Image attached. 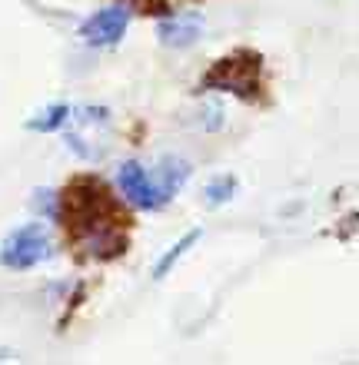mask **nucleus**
Returning <instances> with one entry per match:
<instances>
[{
    "mask_svg": "<svg viewBox=\"0 0 359 365\" xmlns=\"http://www.w3.org/2000/svg\"><path fill=\"white\" fill-rule=\"evenodd\" d=\"M117 182H120V192H123V200L133 202L136 210H160V206L166 202V196L160 192L156 180L146 173V170L136 163V160H130V163L120 166Z\"/></svg>",
    "mask_w": 359,
    "mask_h": 365,
    "instance_id": "5",
    "label": "nucleus"
},
{
    "mask_svg": "<svg viewBox=\"0 0 359 365\" xmlns=\"http://www.w3.org/2000/svg\"><path fill=\"white\" fill-rule=\"evenodd\" d=\"M67 113H70L67 103H54V106H47V110H40V113L34 116L27 126H30V130H37V133H50V130H60V126H64Z\"/></svg>",
    "mask_w": 359,
    "mask_h": 365,
    "instance_id": "10",
    "label": "nucleus"
},
{
    "mask_svg": "<svg viewBox=\"0 0 359 365\" xmlns=\"http://www.w3.org/2000/svg\"><path fill=\"white\" fill-rule=\"evenodd\" d=\"M233 192H236V180L233 176H216L210 186H206V192H203V200H206V206H223V202H230L233 200Z\"/></svg>",
    "mask_w": 359,
    "mask_h": 365,
    "instance_id": "11",
    "label": "nucleus"
},
{
    "mask_svg": "<svg viewBox=\"0 0 359 365\" xmlns=\"http://www.w3.org/2000/svg\"><path fill=\"white\" fill-rule=\"evenodd\" d=\"M256 70H260V57H253V53H236V57L220 60V63L206 73L203 87L206 90H230V93L243 96V100H256V93H260Z\"/></svg>",
    "mask_w": 359,
    "mask_h": 365,
    "instance_id": "4",
    "label": "nucleus"
},
{
    "mask_svg": "<svg viewBox=\"0 0 359 365\" xmlns=\"http://www.w3.org/2000/svg\"><path fill=\"white\" fill-rule=\"evenodd\" d=\"M196 240H200V230H190L180 242H173V246H170V250H166L163 256H160V262L153 266V279H163L166 272L173 269L176 262H180V259L186 256V250H190V246H196Z\"/></svg>",
    "mask_w": 359,
    "mask_h": 365,
    "instance_id": "9",
    "label": "nucleus"
},
{
    "mask_svg": "<svg viewBox=\"0 0 359 365\" xmlns=\"http://www.w3.org/2000/svg\"><path fill=\"white\" fill-rule=\"evenodd\" d=\"M67 143L70 150L87 160V163H97L103 160L110 150V110L107 106H77L70 110L67 120Z\"/></svg>",
    "mask_w": 359,
    "mask_h": 365,
    "instance_id": "2",
    "label": "nucleus"
},
{
    "mask_svg": "<svg viewBox=\"0 0 359 365\" xmlns=\"http://www.w3.org/2000/svg\"><path fill=\"white\" fill-rule=\"evenodd\" d=\"M126 24H130V10L123 4H113V7H103L93 17L84 20L80 37L87 40L90 47H110L126 34Z\"/></svg>",
    "mask_w": 359,
    "mask_h": 365,
    "instance_id": "6",
    "label": "nucleus"
},
{
    "mask_svg": "<svg viewBox=\"0 0 359 365\" xmlns=\"http://www.w3.org/2000/svg\"><path fill=\"white\" fill-rule=\"evenodd\" d=\"M70 202V222H74V240L90 259H113L126 250L123 220L110 206L103 186L93 180L77 182V190L64 196Z\"/></svg>",
    "mask_w": 359,
    "mask_h": 365,
    "instance_id": "1",
    "label": "nucleus"
},
{
    "mask_svg": "<svg viewBox=\"0 0 359 365\" xmlns=\"http://www.w3.org/2000/svg\"><path fill=\"white\" fill-rule=\"evenodd\" d=\"M200 34H203V20L196 14H176V17H166L156 27V37L163 47H190L200 40Z\"/></svg>",
    "mask_w": 359,
    "mask_h": 365,
    "instance_id": "7",
    "label": "nucleus"
},
{
    "mask_svg": "<svg viewBox=\"0 0 359 365\" xmlns=\"http://www.w3.org/2000/svg\"><path fill=\"white\" fill-rule=\"evenodd\" d=\"M50 256V236L40 222L20 226L0 242V266L4 269H34Z\"/></svg>",
    "mask_w": 359,
    "mask_h": 365,
    "instance_id": "3",
    "label": "nucleus"
},
{
    "mask_svg": "<svg viewBox=\"0 0 359 365\" xmlns=\"http://www.w3.org/2000/svg\"><path fill=\"white\" fill-rule=\"evenodd\" d=\"M186 176H190V163L186 160H176V156H166L163 163H160V170H156V186H160V192H163L166 200L173 196V192L183 190Z\"/></svg>",
    "mask_w": 359,
    "mask_h": 365,
    "instance_id": "8",
    "label": "nucleus"
},
{
    "mask_svg": "<svg viewBox=\"0 0 359 365\" xmlns=\"http://www.w3.org/2000/svg\"><path fill=\"white\" fill-rule=\"evenodd\" d=\"M34 210L47 220H60V196L54 190H37L34 192Z\"/></svg>",
    "mask_w": 359,
    "mask_h": 365,
    "instance_id": "12",
    "label": "nucleus"
}]
</instances>
